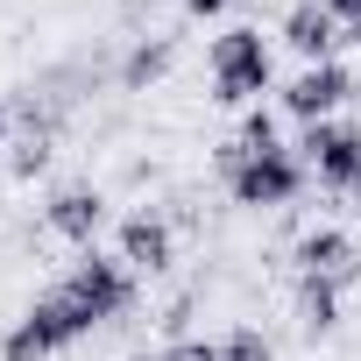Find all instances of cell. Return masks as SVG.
<instances>
[{"label": "cell", "instance_id": "obj_2", "mask_svg": "<svg viewBox=\"0 0 361 361\" xmlns=\"http://www.w3.org/2000/svg\"><path fill=\"white\" fill-rule=\"evenodd\" d=\"M269 85V50H262V36L255 29H227L220 43H213V92L227 99V106H241V99H255Z\"/></svg>", "mask_w": 361, "mask_h": 361}, {"label": "cell", "instance_id": "obj_11", "mask_svg": "<svg viewBox=\"0 0 361 361\" xmlns=\"http://www.w3.org/2000/svg\"><path fill=\"white\" fill-rule=\"evenodd\" d=\"M170 64V50H135V64H128V85H142V78H156Z\"/></svg>", "mask_w": 361, "mask_h": 361}, {"label": "cell", "instance_id": "obj_13", "mask_svg": "<svg viewBox=\"0 0 361 361\" xmlns=\"http://www.w3.org/2000/svg\"><path fill=\"white\" fill-rule=\"evenodd\" d=\"M326 15H333V22H354V29H361V0H326Z\"/></svg>", "mask_w": 361, "mask_h": 361}, {"label": "cell", "instance_id": "obj_8", "mask_svg": "<svg viewBox=\"0 0 361 361\" xmlns=\"http://www.w3.org/2000/svg\"><path fill=\"white\" fill-rule=\"evenodd\" d=\"M121 248H128V262H135V269H163V262H170V234H163L156 220H128Z\"/></svg>", "mask_w": 361, "mask_h": 361}, {"label": "cell", "instance_id": "obj_9", "mask_svg": "<svg viewBox=\"0 0 361 361\" xmlns=\"http://www.w3.org/2000/svg\"><path fill=\"white\" fill-rule=\"evenodd\" d=\"M298 262H305V276H326V283H333V276H347L354 248H347L340 234H312V241L298 248Z\"/></svg>", "mask_w": 361, "mask_h": 361}, {"label": "cell", "instance_id": "obj_16", "mask_svg": "<svg viewBox=\"0 0 361 361\" xmlns=\"http://www.w3.org/2000/svg\"><path fill=\"white\" fill-rule=\"evenodd\" d=\"M354 43H361V29H354Z\"/></svg>", "mask_w": 361, "mask_h": 361}, {"label": "cell", "instance_id": "obj_15", "mask_svg": "<svg viewBox=\"0 0 361 361\" xmlns=\"http://www.w3.org/2000/svg\"><path fill=\"white\" fill-rule=\"evenodd\" d=\"M0 142H8V114H0Z\"/></svg>", "mask_w": 361, "mask_h": 361}, {"label": "cell", "instance_id": "obj_14", "mask_svg": "<svg viewBox=\"0 0 361 361\" xmlns=\"http://www.w3.org/2000/svg\"><path fill=\"white\" fill-rule=\"evenodd\" d=\"M185 8H192V15H220V8H227V0H185Z\"/></svg>", "mask_w": 361, "mask_h": 361}, {"label": "cell", "instance_id": "obj_10", "mask_svg": "<svg viewBox=\"0 0 361 361\" xmlns=\"http://www.w3.org/2000/svg\"><path fill=\"white\" fill-rule=\"evenodd\" d=\"M220 361H269V340H262V333H234V340L220 347Z\"/></svg>", "mask_w": 361, "mask_h": 361}, {"label": "cell", "instance_id": "obj_4", "mask_svg": "<svg viewBox=\"0 0 361 361\" xmlns=\"http://www.w3.org/2000/svg\"><path fill=\"white\" fill-rule=\"evenodd\" d=\"M298 192V156L269 149V156H241L234 163V199L241 206H283Z\"/></svg>", "mask_w": 361, "mask_h": 361}, {"label": "cell", "instance_id": "obj_6", "mask_svg": "<svg viewBox=\"0 0 361 361\" xmlns=\"http://www.w3.org/2000/svg\"><path fill=\"white\" fill-rule=\"evenodd\" d=\"M283 43L298 50V57H312V64H326L333 57V15H326V0H305V8H290V22H283Z\"/></svg>", "mask_w": 361, "mask_h": 361}, {"label": "cell", "instance_id": "obj_1", "mask_svg": "<svg viewBox=\"0 0 361 361\" xmlns=\"http://www.w3.org/2000/svg\"><path fill=\"white\" fill-rule=\"evenodd\" d=\"M128 305V269L121 262H78L43 305H29L22 312V326L8 333V361H43V354H57V347H71L85 326H99V319H114Z\"/></svg>", "mask_w": 361, "mask_h": 361}, {"label": "cell", "instance_id": "obj_12", "mask_svg": "<svg viewBox=\"0 0 361 361\" xmlns=\"http://www.w3.org/2000/svg\"><path fill=\"white\" fill-rule=\"evenodd\" d=\"M163 361H220V347H206V340H185V347H170Z\"/></svg>", "mask_w": 361, "mask_h": 361}, {"label": "cell", "instance_id": "obj_7", "mask_svg": "<svg viewBox=\"0 0 361 361\" xmlns=\"http://www.w3.org/2000/svg\"><path fill=\"white\" fill-rule=\"evenodd\" d=\"M50 227L71 234V241H92V227H99V199H92V192H57V199H50Z\"/></svg>", "mask_w": 361, "mask_h": 361}, {"label": "cell", "instance_id": "obj_3", "mask_svg": "<svg viewBox=\"0 0 361 361\" xmlns=\"http://www.w3.org/2000/svg\"><path fill=\"white\" fill-rule=\"evenodd\" d=\"M298 149H305V163L326 177V185H361V128H347V121H312Z\"/></svg>", "mask_w": 361, "mask_h": 361}, {"label": "cell", "instance_id": "obj_5", "mask_svg": "<svg viewBox=\"0 0 361 361\" xmlns=\"http://www.w3.org/2000/svg\"><path fill=\"white\" fill-rule=\"evenodd\" d=\"M347 92H354V78H347V71H340V64L326 57V64H305V71L290 78L283 106H290V114H298V121L312 128V121H326V114H333V106H340Z\"/></svg>", "mask_w": 361, "mask_h": 361}, {"label": "cell", "instance_id": "obj_17", "mask_svg": "<svg viewBox=\"0 0 361 361\" xmlns=\"http://www.w3.org/2000/svg\"><path fill=\"white\" fill-rule=\"evenodd\" d=\"M354 213H361V206H354Z\"/></svg>", "mask_w": 361, "mask_h": 361}]
</instances>
